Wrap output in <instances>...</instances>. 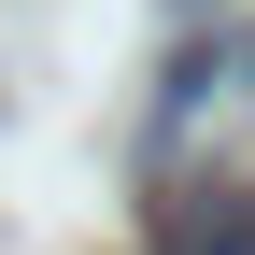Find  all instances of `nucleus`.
<instances>
[{"mask_svg":"<svg viewBox=\"0 0 255 255\" xmlns=\"http://www.w3.org/2000/svg\"><path fill=\"white\" fill-rule=\"evenodd\" d=\"M156 255H255V184L241 170H184V184H156Z\"/></svg>","mask_w":255,"mask_h":255,"instance_id":"nucleus-1","label":"nucleus"}]
</instances>
